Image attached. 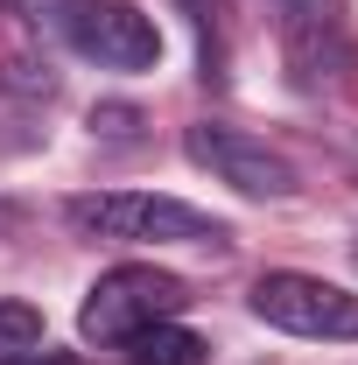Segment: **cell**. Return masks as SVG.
<instances>
[{
    "label": "cell",
    "mask_w": 358,
    "mask_h": 365,
    "mask_svg": "<svg viewBox=\"0 0 358 365\" xmlns=\"http://www.w3.org/2000/svg\"><path fill=\"white\" fill-rule=\"evenodd\" d=\"M63 218L85 232V239H127V246H225L232 225L183 204V197H148V190H91L71 197Z\"/></svg>",
    "instance_id": "6da1fadb"
},
{
    "label": "cell",
    "mask_w": 358,
    "mask_h": 365,
    "mask_svg": "<svg viewBox=\"0 0 358 365\" xmlns=\"http://www.w3.org/2000/svg\"><path fill=\"white\" fill-rule=\"evenodd\" d=\"M190 309V281L169 267H148V260H120L91 281L85 309H78V330L85 344H127L155 323H176Z\"/></svg>",
    "instance_id": "7a4b0ae2"
},
{
    "label": "cell",
    "mask_w": 358,
    "mask_h": 365,
    "mask_svg": "<svg viewBox=\"0 0 358 365\" xmlns=\"http://www.w3.org/2000/svg\"><path fill=\"white\" fill-rule=\"evenodd\" d=\"M253 317L288 330V337H323V344H352L358 337V295L323 281V274H260L253 281Z\"/></svg>",
    "instance_id": "3957f363"
},
{
    "label": "cell",
    "mask_w": 358,
    "mask_h": 365,
    "mask_svg": "<svg viewBox=\"0 0 358 365\" xmlns=\"http://www.w3.org/2000/svg\"><path fill=\"white\" fill-rule=\"evenodd\" d=\"M56 29L98 71H155L162 63V29H155V14L134 7V0H63Z\"/></svg>",
    "instance_id": "277c9868"
},
{
    "label": "cell",
    "mask_w": 358,
    "mask_h": 365,
    "mask_svg": "<svg viewBox=\"0 0 358 365\" xmlns=\"http://www.w3.org/2000/svg\"><path fill=\"white\" fill-rule=\"evenodd\" d=\"M183 155L197 169H211L218 182H232L239 197H295V162L274 155L267 140L239 134V127H218V120H197L183 134Z\"/></svg>",
    "instance_id": "5b68a950"
},
{
    "label": "cell",
    "mask_w": 358,
    "mask_h": 365,
    "mask_svg": "<svg viewBox=\"0 0 358 365\" xmlns=\"http://www.w3.org/2000/svg\"><path fill=\"white\" fill-rule=\"evenodd\" d=\"M281 7V49H288V71L295 85L316 91L344 71V21H337V0H274Z\"/></svg>",
    "instance_id": "8992f818"
},
{
    "label": "cell",
    "mask_w": 358,
    "mask_h": 365,
    "mask_svg": "<svg viewBox=\"0 0 358 365\" xmlns=\"http://www.w3.org/2000/svg\"><path fill=\"white\" fill-rule=\"evenodd\" d=\"M120 351H127V365H204L211 344H204L197 330H183V323H155V330L127 337Z\"/></svg>",
    "instance_id": "52a82bcc"
},
{
    "label": "cell",
    "mask_w": 358,
    "mask_h": 365,
    "mask_svg": "<svg viewBox=\"0 0 358 365\" xmlns=\"http://www.w3.org/2000/svg\"><path fill=\"white\" fill-rule=\"evenodd\" d=\"M36 344H49V337H43V309H29V302H0V365L29 359Z\"/></svg>",
    "instance_id": "ba28073f"
},
{
    "label": "cell",
    "mask_w": 358,
    "mask_h": 365,
    "mask_svg": "<svg viewBox=\"0 0 358 365\" xmlns=\"http://www.w3.org/2000/svg\"><path fill=\"white\" fill-rule=\"evenodd\" d=\"M91 134H106V140H140V106H91Z\"/></svg>",
    "instance_id": "9c48e42d"
},
{
    "label": "cell",
    "mask_w": 358,
    "mask_h": 365,
    "mask_svg": "<svg viewBox=\"0 0 358 365\" xmlns=\"http://www.w3.org/2000/svg\"><path fill=\"white\" fill-rule=\"evenodd\" d=\"M0 14H21V21H56L63 0H0Z\"/></svg>",
    "instance_id": "30bf717a"
},
{
    "label": "cell",
    "mask_w": 358,
    "mask_h": 365,
    "mask_svg": "<svg viewBox=\"0 0 358 365\" xmlns=\"http://www.w3.org/2000/svg\"><path fill=\"white\" fill-rule=\"evenodd\" d=\"M14 365H71V351H49V344H36L29 359H14Z\"/></svg>",
    "instance_id": "8fae6325"
},
{
    "label": "cell",
    "mask_w": 358,
    "mask_h": 365,
    "mask_svg": "<svg viewBox=\"0 0 358 365\" xmlns=\"http://www.w3.org/2000/svg\"><path fill=\"white\" fill-rule=\"evenodd\" d=\"M21 225V204H7V197H0V232H14Z\"/></svg>",
    "instance_id": "7c38bea8"
},
{
    "label": "cell",
    "mask_w": 358,
    "mask_h": 365,
    "mask_svg": "<svg viewBox=\"0 0 358 365\" xmlns=\"http://www.w3.org/2000/svg\"><path fill=\"white\" fill-rule=\"evenodd\" d=\"M352 253H358V246H352Z\"/></svg>",
    "instance_id": "4fadbf2b"
}]
</instances>
